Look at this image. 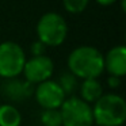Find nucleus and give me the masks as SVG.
<instances>
[{
  "instance_id": "f257e3e1",
  "label": "nucleus",
  "mask_w": 126,
  "mask_h": 126,
  "mask_svg": "<svg viewBox=\"0 0 126 126\" xmlns=\"http://www.w3.org/2000/svg\"><path fill=\"white\" fill-rule=\"evenodd\" d=\"M68 69L75 77L83 80L98 79L104 71V58L94 46H77L68 56Z\"/></svg>"
},
{
  "instance_id": "f03ea898",
  "label": "nucleus",
  "mask_w": 126,
  "mask_h": 126,
  "mask_svg": "<svg viewBox=\"0 0 126 126\" xmlns=\"http://www.w3.org/2000/svg\"><path fill=\"white\" fill-rule=\"evenodd\" d=\"M98 126H122L126 121V102L117 94H103L92 107Z\"/></svg>"
},
{
  "instance_id": "7ed1b4c3",
  "label": "nucleus",
  "mask_w": 126,
  "mask_h": 126,
  "mask_svg": "<svg viewBox=\"0 0 126 126\" xmlns=\"http://www.w3.org/2000/svg\"><path fill=\"white\" fill-rule=\"evenodd\" d=\"M37 37L45 46L56 47L64 44L68 35L66 20L57 12H46L39 18L37 23Z\"/></svg>"
},
{
  "instance_id": "20e7f679",
  "label": "nucleus",
  "mask_w": 126,
  "mask_h": 126,
  "mask_svg": "<svg viewBox=\"0 0 126 126\" xmlns=\"http://www.w3.org/2000/svg\"><path fill=\"white\" fill-rule=\"evenodd\" d=\"M26 54L19 44L4 41L0 44V77L16 79L23 71Z\"/></svg>"
},
{
  "instance_id": "39448f33",
  "label": "nucleus",
  "mask_w": 126,
  "mask_h": 126,
  "mask_svg": "<svg viewBox=\"0 0 126 126\" xmlns=\"http://www.w3.org/2000/svg\"><path fill=\"white\" fill-rule=\"evenodd\" d=\"M63 126H92L94 115L91 104L85 103L79 96H69L60 109Z\"/></svg>"
},
{
  "instance_id": "423d86ee",
  "label": "nucleus",
  "mask_w": 126,
  "mask_h": 126,
  "mask_svg": "<svg viewBox=\"0 0 126 126\" xmlns=\"http://www.w3.org/2000/svg\"><path fill=\"white\" fill-rule=\"evenodd\" d=\"M34 95L37 103L44 110L60 109L66 99V95L56 80H46L37 84V87L34 88Z\"/></svg>"
},
{
  "instance_id": "0eeeda50",
  "label": "nucleus",
  "mask_w": 126,
  "mask_h": 126,
  "mask_svg": "<svg viewBox=\"0 0 126 126\" xmlns=\"http://www.w3.org/2000/svg\"><path fill=\"white\" fill-rule=\"evenodd\" d=\"M54 71V64L52 58L47 56H37L26 60L22 73L25 75V79L30 84H39L46 80H50Z\"/></svg>"
},
{
  "instance_id": "6e6552de",
  "label": "nucleus",
  "mask_w": 126,
  "mask_h": 126,
  "mask_svg": "<svg viewBox=\"0 0 126 126\" xmlns=\"http://www.w3.org/2000/svg\"><path fill=\"white\" fill-rule=\"evenodd\" d=\"M104 58V69L110 76L122 77L126 75V47L125 45H117L107 52Z\"/></svg>"
},
{
  "instance_id": "1a4fd4ad",
  "label": "nucleus",
  "mask_w": 126,
  "mask_h": 126,
  "mask_svg": "<svg viewBox=\"0 0 126 126\" xmlns=\"http://www.w3.org/2000/svg\"><path fill=\"white\" fill-rule=\"evenodd\" d=\"M3 94L11 100H23L34 94L33 84L20 81L19 79H8L3 84Z\"/></svg>"
},
{
  "instance_id": "9d476101",
  "label": "nucleus",
  "mask_w": 126,
  "mask_h": 126,
  "mask_svg": "<svg viewBox=\"0 0 126 126\" xmlns=\"http://www.w3.org/2000/svg\"><path fill=\"white\" fill-rule=\"evenodd\" d=\"M103 95V87L96 79L83 80L80 84V99L85 103H95Z\"/></svg>"
},
{
  "instance_id": "9b49d317",
  "label": "nucleus",
  "mask_w": 126,
  "mask_h": 126,
  "mask_svg": "<svg viewBox=\"0 0 126 126\" xmlns=\"http://www.w3.org/2000/svg\"><path fill=\"white\" fill-rule=\"evenodd\" d=\"M22 115L14 104L0 106V126H20Z\"/></svg>"
},
{
  "instance_id": "f8f14e48",
  "label": "nucleus",
  "mask_w": 126,
  "mask_h": 126,
  "mask_svg": "<svg viewBox=\"0 0 126 126\" xmlns=\"http://www.w3.org/2000/svg\"><path fill=\"white\" fill-rule=\"evenodd\" d=\"M41 123L44 126H61L63 121H61V114L58 109L53 110H44L41 112Z\"/></svg>"
},
{
  "instance_id": "ddd939ff",
  "label": "nucleus",
  "mask_w": 126,
  "mask_h": 126,
  "mask_svg": "<svg viewBox=\"0 0 126 126\" xmlns=\"http://www.w3.org/2000/svg\"><path fill=\"white\" fill-rule=\"evenodd\" d=\"M57 83L60 84L61 90L64 91L65 95L72 94L73 91H76V88H77V80L71 72H65V73H63L60 76V79H58Z\"/></svg>"
},
{
  "instance_id": "4468645a",
  "label": "nucleus",
  "mask_w": 126,
  "mask_h": 126,
  "mask_svg": "<svg viewBox=\"0 0 126 126\" xmlns=\"http://www.w3.org/2000/svg\"><path fill=\"white\" fill-rule=\"evenodd\" d=\"M90 0H63V6L66 12L72 15L81 14L85 8H87Z\"/></svg>"
},
{
  "instance_id": "2eb2a0df",
  "label": "nucleus",
  "mask_w": 126,
  "mask_h": 126,
  "mask_svg": "<svg viewBox=\"0 0 126 126\" xmlns=\"http://www.w3.org/2000/svg\"><path fill=\"white\" fill-rule=\"evenodd\" d=\"M45 45L41 44L39 41H35L33 45H31V54H33V57H37V56H44L45 53Z\"/></svg>"
},
{
  "instance_id": "dca6fc26",
  "label": "nucleus",
  "mask_w": 126,
  "mask_h": 126,
  "mask_svg": "<svg viewBox=\"0 0 126 126\" xmlns=\"http://www.w3.org/2000/svg\"><path fill=\"white\" fill-rule=\"evenodd\" d=\"M107 84H109L110 88H117L121 85V79L119 77H115V76H110L107 79Z\"/></svg>"
},
{
  "instance_id": "f3484780",
  "label": "nucleus",
  "mask_w": 126,
  "mask_h": 126,
  "mask_svg": "<svg viewBox=\"0 0 126 126\" xmlns=\"http://www.w3.org/2000/svg\"><path fill=\"white\" fill-rule=\"evenodd\" d=\"M95 1L99 6H103V7H109V6H111V4L117 3V0H95Z\"/></svg>"
}]
</instances>
